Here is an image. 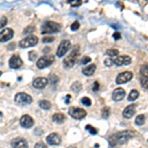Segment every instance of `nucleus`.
<instances>
[{
  "label": "nucleus",
  "mask_w": 148,
  "mask_h": 148,
  "mask_svg": "<svg viewBox=\"0 0 148 148\" xmlns=\"http://www.w3.org/2000/svg\"><path fill=\"white\" fill-rule=\"evenodd\" d=\"M85 128L88 131H89L91 134H97L98 133V130L97 128H95V127H93L92 125H87L85 126Z\"/></svg>",
  "instance_id": "c85d7f7f"
},
{
  "label": "nucleus",
  "mask_w": 148,
  "mask_h": 148,
  "mask_svg": "<svg viewBox=\"0 0 148 148\" xmlns=\"http://www.w3.org/2000/svg\"><path fill=\"white\" fill-rule=\"evenodd\" d=\"M39 106L42 109H44V110H49V109L51 108V104L49 101H47V100H42V101H40Z\"/></svg>",
  "instance_id": "4be33fe9"
},
{
  "label": "nucleus",
  "mask_w": 148,
  "mask_h": 148,
  "mask_svg": "<svg viewBox=\"0 0 148 148\" xmlns=\"http://www.w3.org/2000/svg\"><path fill=\"white\" fill-rule=\"evenodd\" d=\"M47 142L49 145H59L61 143V137L57 133H51L49 135H47Z\"/></svg>",
  "instance_id": "ddd939ff"
},
{
  "label": "nucleus",
  "mask_w": 148,
  "mask_h": 148,
  "mask_svg": "<svg viewBox=\"0 0 148 148\" xmlns=\"http://www.w3.org/2000/svg\"><path fill=\"white\" fill-rule=\"evenodd\" d=\"M52 121L54 123H62L64 121H65V116L63 114H54L53 116H52Z\"/></svg>",
  "instance_id": "aec40b11"
},
{
  "label": "nucleus",
  "mask_w": 148,
  "mask_h": 148,
  "mask_svg": "<svg viewBox=\"0 0 148 148\" xmlns=\"http://www.w3.org/2000/svg\"><path fill=\"white\" fill-rule=\"evenodd\" d=\"M133 132L130 130H123L120 131V132H116L112 134L109 137V143L112 147H116L119 145H123L125 144L131 137L133 136Z\"/></svg>",
  "instance_id": "f257e3e1"
},
{
  "label": "nucleus",
  "mask_w": 148,
  "mask_h": 148,
  "mask_svg": "<svg viewBox=\"0 0 148 148\" xmlns=\"http://www.w3.org/2000/svg\"><path fill=\"white\" fill-rule=\"evenodd\" d=\"M135 109H136V105H134V104L130 105V106L126 107V108L125 109V111H123V118H125V119H130L131 116H134V114H135Z\"/></svg>",
  "instance_id": "a211bd4d"
},
{
  "label": "nucleus",
  "mask_w": 148,
  "mask_h": 148,
  "mask_svg": "<svg viewBox=\"0 0 148 148\" xmlns=\"http://www.w3.org/2000/svg\"><path fill=\"white\" fill-rule=\"evenodd\" d=\"M106 53H107V56L114 57V56H119V51H118V49H108Z\"/></svg>",
  "instance_id": "a878e982"
},
{
  "label": "nucleus",
  "mask_w": 148,
  "mask_h": 148,
  "mask_svg": "<svg viewBox=\"0 0 148 148\" xmlns=\"http://www.w3.org/2000/svg\"><path fill=\"white\" fill-rule=\"evenodd\" d=\"M132 77H133V74L131 73L130 71H125V72L119 74L116 79V84H119V85L125 84V83L128 82V81H130L132 79Z\"/></svg>",
  "instance_id": "1a4fd4ad"
},
{
  "label": "nucleus",
  "mask_w": 148,
  "mask_h": 148,
  "mask_svg": "<svg viewBox=\"0 0 148 148\" xmlns=\"http://www.w3.org/2000/svg\"><path fill=\"white\" fill-rule=\"evenodd\" d=\"M70 47H71V44L69 40H61V42L59 44L58 47H57V51H56L57 57H62L65 56V53L69 51Z\"/></svg>",
  "instance_id": "6e6552de"
},
{
  "label": "nucleus",
  "mask_w": 148,
  "mask_h": 148,
  "mask_svg": "<svg viewBox=\"0 0 148 148\" xmlns=\"http://www.w3.org/2000/svg\"><path fill=\"white\" fill-rule=\"evenodd\" d=\"M11 146L14 148H26L28 147V142L26 139H24L22 137L15 138L11 141Z\"/></svg>",
  "instance_id": "dca6fc26"
},
{
  "label": "nucleus",
  "mask_w": 148,
  "mask_h": 148,
  "mask_svg": "<svg viewBox=\"0 0 148 148\" xmlns=\"http://www.w3.org/2000/svg\"><path fill=\"white\" fill-rule=\"evenodd\" d=\"M61 30V25L53 21H45L40 28L42 34H53L58 33Z\"/></svg>",
  "instance_id": "f03ea898"
},
{
  "label": "nucleus",
  "mask_w": 148,
  "mask_h": 148,
  "mask_svg": "<svg viewBox=\"0 0 148 148\" xmlns=\"http://www.w3.org/2000/svg\"><path fill=\"white\" fill-rule=\"evenodd\" d=\"M35 31V27H33V26H29L24 30V34H31V33H33Z\"/></svg>",
  "instance_id": "72a5a7b5"
},
{
  "label": "nucleus",
  "mask_w": 148,
  "mask_h": 148,
  "mask_svg": "<svg viewBox=\"0 0 148 148\" xmlns=\"http://www.w3.org/2000/svg\"><path fill=\"white\" fill-rule=\"evenodd\" d=\"M15 102L20 106H26L33 102V98L26 93H18L15 96Z\"/></svg>",
  "instance_id": "423d86ee"
},
{
  "label": "nucleus",
  "mask_w": 148,
  "mask_h": 148,
  "mask_svg": "<svg viewBox=\"0 0 148 148\" xmlns=\"http://www.w3.org/2000/svg\"><path fill=\"white\" fill-rule=\"evenodd\" d=\"M68 114L75 120H82L87 116V112L81 108H78V107H71L68 110Z\"/></svg>",
  "instance_id": "20e7f679"
},
{
  "label": "nucleus",
  "mask_w": 148,
  "mask_h": 148,
  "mask_svg": "<svg viewBox=\"0 0 148 148\" xmlns=\"http://www.w3.org/2000/svg\"><path fill=\"white\" fill-rule=\"evenodd\" d=\"M80 27V24L78 21H75V22H73V24L71 25V30L72 31H77L78 29Z\"/></svg>",
  "instance_id": "f704fd0d"
},
{
  "label": "nucleus",
  "mask_w": 148,
  "mask_h": 148,
  "mask_svg": "<svg viewBox=\"0 0 148 148\" xmlns=\"http://www.w3.org/2000/svg\"><path fill=\"white\" fill-rule=\"evenodd\" d=\"M13 35L14 32L10 28H6L4 30H2V32H0V42H8L9 40H11L13 38Z\"/></svg>",
  "instance_id": "9d476101"
},
{
  "label": "nucleus",
  "mask_w": 148,
  "mask_h": 148,
  "mask_svg": "<svg viewBox=\"0 0 148 148\" xmlns=\"http://www.w3.org/2000/svg\"><path fill=\"white\" fill-rule=\"evenodd\" d=\"M138 96H139V92H138L137 90H135V89L131 90L130 95H128V101H130V102L135 101L138 98Z\"/></svg>",
  "instance_id": "412c9836"
},
{
  "label": "nucleus",
  "mask_w": 148,
  "mask_h": 148,
  "mask_svg": "<svg viewBox=\"0 0 148 148\" xmlns=\"http://www.w3.org/2000/svg\"><path fill=\"white\" fill-rule=\"evenodd\" d=\"M95 70H96V65L95 64H90V65L86 66L82 69V73L86 76H91L94 74Z\"/></svg>",
  "instance_id": "6ab92c4d"
},
{
  "label": "nucleus",
  "mask_w": 148,
  "mask_h": 148,
  "mask_svg": "<svg viewBox=\"0 0 148 148\" xmlns=\"http://www.w3.org/2000/svg\"><path fill=\"white\" fill-rule=\"evenodd\" d=\"M11 45H12V46L9 47V49H14V47H15V44H11Z\"/></svg>",
  "instance_id": "79ce46f5"
},
{
  "label": "nucleus",
  "mask_w": 148,
  "mask_h": 148,
  "mask_svg": "<svg viewBox=\"0 0 148 148\" xmlns=\"http://www.w3.org/2000/svg\"><path fill=\"white\" fill-rule=\"evenodd\" d=\"M6 25H7V18L5 16H1L0 17V29L5 27Z\"/></svg>",
  "instance_id": "7c9ffc66"
},
{
  "label": "nucleus",
  "mask_w": 148,
  "mask_h": 148,
  "mask_svg": "<svg viewBox=\"0 0 148 148\" xmlns=\"http://www.w3.org/2000/svg\"><path fill=\"white\" fill-rule=\"evenodd\" d=\"M53 61H54V56H51V54H49V56H44L38 60L37 66H38V68H40V69H44L47 67V66L51 65V64L53 63Z\"/></svg>",
  "instance_id": "0eeeda50"
},
{
  "label": "nucleus",
  "mask_w": 148,
  "mask_h": 148,
  "mask_svg": "<svg viewBox=\"0 0 148 148\" xmlns=\"http://www.w3.org/2000/svg\"><path fill=\"white\" fill-rule=\"evenodd\" d=\"M81 103H82L83 105H85V106L89 107L92 105V102H91V99L88 97H83L82 99H81Z\"/></svg>",
  "instance_id": "bb28decb"
},
{
  "label": "nucleus",
  "mask_w": 148,
  "mask_h": 148,
  "mask_svg": "<svg viewBox=\"0 0 148 148\" xmlns=\"http://www.w3.org/2000/svg\"><path fill=\"white\" fill-rule=\"evenodd\" d=\"M49 84V80L45 77H38L33 81V86L37 89H44Z\"/></svg>",
  "instance_id": "2eb2a0df"
},
{
  "label": "nucleus",
  "mask_w": 148,
  "mask_h": 148,
  "mask_svg": "<svg viewBox=\"0 0 148 148\" xmlns=\"http://www.w3.org/2000/svg\"><path fill=\"white\" fill-rule=\"evenodd\" d=\"M23 65V61L19 56H12L10 60H9V66L10 68L18 69Z\"/></svg>",
  "instance_id": "9b49d317"
},
{
  "label": "nucleus",
  "mask_w": 148,
  "mask_h": 148,
  "mask_svg": "<svg viewBox=\"0 0 148 148\" xmlns=\"http://www.w3.org/2000/svg\"><path fill=\"white\" fill-rule=\"evenodd\" d=\"M37 56H38V53L36 51H30L29 52V59H30V60H35L36 58H37Z\"/></svg>",
  "instance_id": "2f4dec72"
},
{
  "label": "nucleus",
  "mask_w": 148,
  "mask_h": 148,
  "mask_svg": "<svg viewBox=\"0 0 148 148\" xmlns=\"http://www.w3.org/2000/svg\"><path fill=\"white\" fill-rule=\"evenodd\" d=\"M67 3H70L71 5L74 7H77L81 5L82 1H81V0H67Z\"/></svg>",
  "instance_id": "c756f323"
},
{
  "label": "nucleus",
  "mask_w": 148,
  "mask_h": 148,
  "mask_svg": "<svg viewBox=\"0 0 148 148\" xmlns=\"http://www.w3.org/2000/svg\"><path fill=\"white\" fill-rule=\"evenodd\" d=\"M131 62V58L128 56H118L114 60V64L116 66H123V65H128Z\"/></svg>",
  "instance_id": "f8f14e48"
},
{
  "label": "nucleus",
  "mask_w": 148,
  "mask_h": 148,
  "mask_svg": "<svg viewBox=\"0 0 148 148\" xmlns=\"http://www.w3.org/2000/svg\"><path fill=\"white\" fill-rule=\"evenodd\" d=\"M81 89H82V84H81L80 82H78V81L74 82L73 84L71 85V90H72L73 92H75V93H78Z\"/></svg>",
  "instance_id": "5701e85b"
},
{
  "label": "nucleus",
  "mask_w": 148,
  "mask_h": 148,
  "mask_svg": "<svg viewBox=\"0 0 148 148\" xmlns=\"http://www.w3.org/2000/svg\"><path fill=\"white\" fill-rule=\"evenodd\" d=\"M38 42H39V39H38V37H36V36H29V37L25 38V39L21 40L20 42H19V47H22V49H26V47H34L36 45L38 44Z\"/></svg>",
  "instance_id": "39448f33"
},
{
  "label": "nucleus",
  "mask_w": 148,
  "mask_h": 148,
  "mask_svg": "<svg viewBox=\"0 0 148 148\" xmlns=\"http://www.w3.org/2000/svg\"><path fill=\"white\" fill-rule=\"evenodd\" d=\"M79 54V46H75L69 56L63 60V65L65 68H71L75 64V61Z\"/></svg>",
  "instance_id": "7ed1b4c3"
},
{
  "label": "nucleus",
  "mask_w": 148,
  "mask_h": 148,
  "mask_svg": "<svg viewBox=\"0 0 148 148\" xmlns=\"http://www.w3.org/2000/svg\"><path fill=\"white\" fill-rule=\"evenodd\" d=\"M110 114H111V109H110L109 107H105V108L102 110V116L104 119H108Z\"/></svg>",
  "instance_id": "393cba45"
},
{
  "label": "nucleus",
  "mask_w": 148,
  "mask_h": 148,
  "mask_svg": "<svg viewBox=\"0 0 148 148\" xmlns=\"http://www.w3.org/2000/svg\"><path fill=\"white\" fill-rule=\"evenodd\" d=\"M145 120H146V116H145L144 114H139V116H137L136 119H135V123H136L137 125H144Z\"/></svg>",
  "instance_id": "b1692460"
},
{
  "label": "nucleus",
  "mask_w": 148,
  "mask_h": 148,
  "mask_svg": "<svg viewBox=\"0 0 148 148\" xmlns=\"http://www.w3.org/2000/svg\"><path fill=\"white\" fill-rule=\"evenodd\" d=\"M113 37H114V40H120L121 38V34L119 32H116L113 35Z\"/></svg>",
  "instance_id": "ea45409f"
},
{
  "label": "nucleus",
  "mask_w": 148,
  "mask_h": 148,
  "mask_svg": "<svg viewBox=\"0 0 148 148\" xmlns=\"http://www.w3.org/2000/svg\"><path fill=\"white\" fill-rule=\"evenodd\" d=\"M99 88H100L99 83H98V82H95V83H94V86H93V91H94V92H97L98 90H99Z\"/></svg>",
  "instance_id": "58836bf2"
},
{
  "label": "nucleus",
  "mask_w": 148,
  "mask_h": 148,
  "mask_svg": "<svg viewBox=\"0 0 148 148\" xmlns=\"http://www.w3.org/2000/svg\"><path fill=\"white\" fill-rule=\"evenodd\" d=\"M90 61H91V58H90L89 56H83L80 60V63L81 64H87V63H89Z\"/></svg>",
  "instance_id": "473e14b6"
},
{
  "label": "nucleus",
  "mask_w": 148,
  "mask_h": 148,
  "mask_svg": "<svg viewBox=\"0 0 148 148\" xmlns=\"http://www.w3.org/2000/svg\"><path fill=\"white\" fill-rule=\"evenodd\" d=\"M2 75V71H0V76H1Z\"/></svg>",
  "instance_id": "37998d69"
},
{
  "label": "nucleus",
  "mask_w": 148,
  "mask_h": 148,
  "mask_svg": "<svg viewBox=\"0 0 148 148\" xmlns=\"http://www.w3.org/2000/svg\"><path fill=\"white\" fill-rule=\"evenodd\" d=\"M125 92L123 88H116V89L114 90L113 92V100L116 102H119V101H121V100L125 98Z\"/></svg>",
  "instance_id": "f3484780"
},
{
  "label": "nucleus",
  "mask_w": 148,
  "mask_h": 148,
  "mask_svg": "<svg viewBox=\"0 0 148 148\" xmlns=\"http://www.w3.org/2000/svg\"><path fill=\"white\" fill-rule=\"evenodd\" d=\"M140 76L141 77H147V64H144V65L141 66V69H140Z\"/></svg>",
  "instance_id": "cd10ccee"
},
{
  "label": "nucleus",
  "mask_w": 148,
  "mask_h": 148,
  "mask_svg": "<svg viewBox=\"0 0 148 148\" xmlns=\"http://www.w3.org/2000/svg\"><path fill=\"white\" fill-rule=\"evenodd\" d=\"M35 147L36 148H40V147H42V148H47V145L45 144V143H42V142H38L37 144L35 145Z\"/></svg>",
  "instance_id": "4c0bfd02"
},
{
  "label": "nucleus",
  "mask_w": 148,
  "mask_h": 148,
  "mask_svg": "<svg viewBox=\"0 0 148 148\" xmlns=\"http://www.w3.org/2000/svg\"><path fill=\"white\" fill-rule=\"evenodd\" d=\"M20 125L25 128H30L34 125V120L29 114H24L20 119Z\"/></svg>",
  "instance_id": "4468645a"
},
{
  "label": "nucleus",
  "mask_w": 148,
  "mask_h": 148,
  "mask_svg": "<svg viewBox=\"0 0 148 148\" xmlns=\"http://www.w3.org/2000/svg\"><path fill=\"white\" fill-rule=\"evenodd\" d=\"M69 98H70V95H67V98H66V101H65L66 104H69Z\"/></svg>",
  "instance_id": "a19ab883"
},
{
  "label": "nucleus",
  "mask_w": 148,
  "mask_h": 148,
  "mask_svg": "<svg viewBox=\"0 0 148 148\" xmlns=\"http://www.w3.org/2000/svg\"><path fill=\"white\" fill-rule=\"evenodd\" d=\"M54 40V38L53 37H45L44 39H42V42H51Z\"/></svg>",
  "instance_id": "e433bc0d"
},
{
  "label": "nucleus",
  "mask_w": 148,
  "mask_h": 148,
  "mask_svg": "<svg viewBox=\"0 0 148 148\" xmlns=\"http://www.w3.org/2000/svg\"><path fill=\"white\" fill-rule=\"evenodd\" d=\"M104 63H105V65H106V66H108V67H111V66L114 64V60L112 58H107V59H105Z\"/></svg>",
  "instance_id": "c9c22d12"
}]
</instances>
